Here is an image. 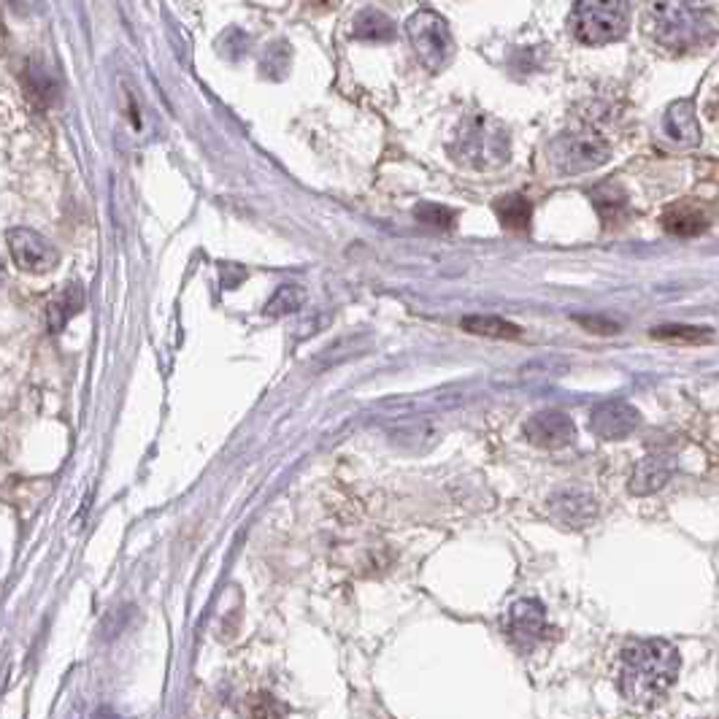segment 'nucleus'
<instances>
[{
    "mask_svg": "<svg viewBox=\"0 0 719 719\" xmlns=\"http://www.w3.org/2000/svg\"><path fill=\"white\" fill-rule=\"evenodd\" d=\"M655 339L677 341V344H698V341L711 339V330L695 328V325H666V328L652 330Z\"/></svg>",
    "mask_w": 719,
    "mask_h": 719,
    "instance_id": "23",
    "label": "nucleus"
},
{
    "mask_svg": "<svg viewBox=\"0 0 719 719\" xmlns=\"http://www.w3.org/2000/svg\"><path fill=\"white\" fill-rule=\"evenodd\" d=\"M630 9L628 3H595L584 0L571 11V30L573 36L590 47H603V43L619 41L628 33Z\"/></svg>",
    "mask_w": 719,
    "mask_h": 719,
    "instance_id": "5",
    "label": "nucleus"
},
{
    "mask_svg": "<svg viewBox=\"0 0 719 719\" xmlns=\"http://www.w3.org/2000/svg\"><path fill=\"white\" fill-rule=\"evenodd\" d=\"M644 22L646 33L660 47L677 49V52L709 47L719 36V14L711 5L657 3L646 9Z\"/></svg>",
    "mask_w": 719,
    "mask_h": 719,
    "instance_id": "2",
    "label": "nucleus"
},
{
    "mask_svg": "<svg viewBox=\"0 0 719 719\" xmlns=\"http://www.w3.org/2000/svg\"><path fill=\"white\" fill-rule=\"evenodd\" d=\"M355 36L363 41H390L395 36V27L392 20L379 9H363L355 16Z\"/></svg>",
    "mask_w": 719,
    "mask_h": 719,
    "instance_id": "17",
    "label": "nucleus"
},
{
    "mask_svg": "<svg viewBox=\"0 0 719 719\" xmlns=\"http://www.w3.org/2000/svg\"><path fill=\"white\" fill-rule=\"evenodd\" d=\"M671 474H673L671 457H666V455L644 457V461L635 463L633 477H630V492H633V495H641V497L652 495V492H657L660 487L668 484Z\"/></svg>",
    "mask_w": 719,
    "mask_h": 719,
    "instance_id": "13",
    "label": "nucleus"
},
{
    "mask_svg": "<svg viewBox=\"0 0 719 719\" xmlns=\"http://www.w3.org/2000/svg\"><path fill=\"white\" fill-rule=\"evenodd\" d=\"M285 717V706L270 693H257L247 701L241 719H281Z\"/></svg>",
    "mask_w": 719,
    "mask_h": 719,
    "instance_id": "22",
    "label": "nucleus"
},
{
    "mask_svg": "<svg viewBox=\"0 0 719 719\" xmlns=\"http://www.w3.org/2000/svg\"><path fill=\"white\" fill-rule=\"evenodd\" d=\"M417 219L425 225H436V228H452L457 219V214L452 212V209L441 206V203H419Z\"/></svg>",
    "mask_w": 719,
    "mask_h": 719,
    "instance_id": "24",
    "label": "nucleus"
},
{
    "mask_svg": "<svg viewBox=\"0 0 719 719\" xmlns=\"http://www.w3.org/2000/svg\"><path fill=\"white\" fill-rule=\"evenodd\" d=\"M463 328L468 330V333H477V336H487V339H517L522 330L517 328V325H512L508 319H501V317H466L463 319Z\"/></svg>",
    "mask_w": 719,
    "mask_h": 719,
    "instance_id": "19",
    "label": "nucleus"
},
{
    "mask_svg": "<svg viewBox=\"0 0 719 719\" xmlns=\"http://www.w3.org/2000/svg\"><path fill=\"white\" fill-rule=\"evenodd\" d=\"M85 308V287L79 281H71L65 285L52 301L47 303V319H49V330L52 333H60L76 314Z\"/></svg>",
    "mask_w": 719,
    "mask_h": 719,
    "instance_id": "14",
    "label": "nucleus"
},
{
    "mask_svg": "<svg viewBox=\"0 0 719 719\" xmlns=\"http://www.w3.org/2000/svg\"><path fill=\"white\" fill-rule=\"evenodd\" d=\"M546 514H550L557 525H563V528L582 530L588 528V525H593L595 517H598V501H595L588 490L566 487V490H557L555 495L546 501Z\"/></svg>",
    "mask_w": 719,
    "mask_h": 719,
    "instance_id": "8",
    "label": "nucleus"
},
{
    "mask_svg": "<svg viewBox=\"0 0 719 719\" xmlns=\"http://www.w3.org/2000/svg\"><path fill=\"white\" fill-rule=\"evenodd\" d=\"M593 206L603 223H614L628 212V195L617 185H601L593 190Z\"/></svg>",
    "mask_w": 719,
    "mask_h": 719,
    "instance_id": "18",
    "label": "nucleus"
},
{
    "mask_svg": "<svg viewBox=\"0 0 719 719\" xmlns=\"http://www.w3.org/2000/svg\"><path fill=\"white\" fill-rule=\"evenodd\" d=\"M495 214L503 228L514 230V234H525V230L530 228L533 206H530L528 198L519 195V192H508V195H503L501 201L495 203Z\"/></svg>",
    "mask_w": 719,
    "mask_h": 719,
    "instance_id": "16",
    "label": "nucleus"
},
{
    "mask_svg": "<svg viewBox=\"0 0 719 719\" xmlns=\"http://www.w3.org/2000/svg\"><path fill=\"white\" fill-rule=\"evenodd\" d=\"M628 719H630V717H628Z\"/></svg>",
    "mask_w": 719,
    "mask_h": 719,
    "instance_id": "27",
    "label": "nucleus"
},
{
    "mask_svg": "<svg viewBox=\"0 0 719 719\" xmlns=\"http://www.w3.org/2000/svg\"><path fill=\"white\" fill-rule=\"evenodd\" d=\"M508 635L517 641L522 649L535 646L546 633V608L535 598H522L508 608Z\"/></svg>",
    "mask_w": 719,
    "mask_h": 719,
    "instance_id": "11",
    "label": "nucleus"
},
{
    "mask_svg": "<svg viewBox=\"0 0 719 719\" xmlns=\"http://www.w3.org/2000/svg\"><path fill=\"white\" fill-rule=\"evenodd\" d=\"M717 106H719V96H717Z\"/></svg>",
    "mask_w": 719,
    "mask_h": 719,
    "instance_id": "26",
    "label": "nucleus"
},
{
    "mask_svg": "<svg viewBox=\"0 0 719 719\" xmlns=\"http://www.w3.org/2000/svg\"><path fill=\"white\" fill-rule=\"evenodd\" d=\"M287 65H290V47L287 41H274L265 49L263 60H260V71H263L268 79H281L287 74Z\"/></svg>",
    "mask_w": 719,
    "mask_h": 719,
    "instance_id": "21",
    "label": "nucleus"
},
{
    "mask_svg": "<svg viewBox=\"0 0 719 719\" xmlns=\"http://www.w3.org/2000/svg\"><path fill=\"white\" fill-rule=\"evenodd\" d=\"M663 228L679 239H693L709 228V217L701 209L693 206H673L663 214Z\"/></svg>",
    "mask_w": 719,
    "mask_h": 719,
    "instance_id": "15",
    "label": "nucleus"
},
{
    "mask_svg": "<svg viewBox=\"0 0 719 719\" xmlns=\"http://www.w3.org/2000/svg\"><path fill=\"white\" fill-rule=\"evenodd\" d=\"M577 323H582L588 330H598V333H617L619 325L614 323H603V319H595V317H577Z\"/></svg>",
    "mask_w": 719,
    "mask_h": 719,
    "instance_id": "25",
    "label": "nucleus"
},
{
    "mask_svg": "<svg viewBox=\"0 0 719 719\" xmlns=\"http://www.w3.org/2000/svg\"><path fill=\"white\" fill-rule=\"evenodd\" d=\"M508 133L484 114H471L461 122L452 143V157L471 171H492L508 160Z\"/></svg>",
    "mask_w": 719,
    "mask_h": 719,
    "instance_id": "3",
    "label": "nucleus"
},
{
    "mask_svg": "<svg viewBox=\"0 0 719 719\" xmlns=\"http://www.w3.org/2000/svg\"><path fill=\"white\" fill-rule=\"evenodd\" d=\"M663 130L677 147L693 149L701 143V125L698 114H695L693 101H677L668 106L666 119H663Z\"/></svg>",
    "mask_w": 719,
    "mask_h": 719,
    "instance_id": "12",
    "label": "nucleus"
},
{
    "mask_svg": "<svg viewBox=\"0 0 719 719\" xmlns=\"http://www.w3.org/2000/svg\"><path fill=\"white\" fill-rule=\"evenodd\" d=\"M573 436H577V425L566 412H557V408L533 414L525 422V439L541 450H563L571 444Z\"/></svg>",
    "mask_w": 719,
    "mask_h": 719,
    "instance_id": "9",
    "label": "nucleus"
},
{
    "mask_svg": "<svg viewBox=\"0 0 719 719\" xmlns=\"http://www.w3.org/2000/svg\"><path fill=\"white\" fill-rule=\"evenodd\" d=\"M303 301H306V292H303L301 287L285 285L265 303V314H268V317H285V314L298 312V308L303 306Z\"/></svg>",
    "mask_w": 719,
    "mask_h": 719,
    "instance_id": "20",
    "label": "nucleus"
},
{
    "mask_svg": "<svg viewBox=\"0 0 719 719\" xmlns=\"http://www.w3.org/2000/svg\"><path fill=\"white\" fill-rule=\"evenodd\" d=\"M590 428L606 441H619L633 436L641 428V412L625 401H606L590 414Z\"/></svg>",
    "mask_w": 719,
    "mask_h": 719,
    "instance_id": "10",
    "label": "nucleus"
},
{
    "mask_svg": "<svg viewBox=\"0 0 719 719\" xmlns=\"http://www.w3.org/2000/svg\"><path fill=\"white\" fill-rule=\"evenodd\" d=\"M5 243H9V252L14 257V263L22 270H30V274H47V270L58 268L60 252L52 247L41 234L30 228H11L5 234Z\"/></svg>",
    "mask_w": 719,
    "mask_h": 719,
    "instance_id": "7",
    "label": "nucleus"
},
{
    "mask_svg": "<svg viewBox=\"0 0 719 719\" xmlns=\"http://www.w3.org/2000/svg\"><path fill=\"white\" fill-rule=\"evenodd\" d=\"M406 33L419 63L428 71H433V74L444 71L452 63V58H455V38H452L450 22L439 11H414L406 20Z\"/></svg>",
    "mask_w": 719,
    "mask_h": 719,
    "instance_id": "4",
    "label": "nucleus"
},
{
    "mask_svg": "<svg viewBox=\"0 0 719 719\" xmlns=\"http://www.w3.org/2000/svg\"><path fill=\"white\" fill-rule=\"evenodd\" d=\"M679 649L666 639H633L614 663V684L633 706H655L679 677Z\"/></svg>",
    "mask_w": 719,
    "mask_h": 719,
    "instance_id": "1",
    "label": "nucleus"
},
{
    "mask_svg": "<svg viewBox=\"0 0 719 719\" xmlns=\"http://www.w3.org/2000/svg\"><path fill=\"white\" fill-rule=\"evenodd\" d=\"M611 157V147L601 133H566L550 143V163L557 174L579 176L601 168Z\"/></svg>",
    "mask_w": 719,
    "mask_h": 719,
    "instance_id": "6",
    "label": "nucleus"
}]
</instances>
